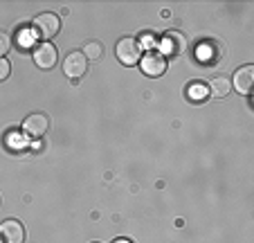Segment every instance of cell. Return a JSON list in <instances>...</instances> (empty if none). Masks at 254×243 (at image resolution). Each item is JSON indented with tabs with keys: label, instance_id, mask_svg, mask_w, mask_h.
Returning a JSON list of instances; mask_svg holds the SVG:
<instances>
[{
	"label": "cell",
	"instance_id": "277c9868",
	"mask_svg": "<svg viewBox=\"0 0 254 243\" xmlns=\"http://www.w3.org/2000/svg\"><path fill=\"white\" fill-rule=\"evenodd\" d=\"M63 72H65V77H70L72 81L81 79L83 75L88 72V59L83 52H70L65 57V61H63Z\"/></svg>",
	"mask_w": 254,
	"mask_h": 243
},
{
	"label": "cell",
	"instance_id": "52a82bcc",
	"mask_svg": "<svg viewBox=\"0 0 254 243\" xmlns=\"http://www.w3.org/2000/svg\"><path fill=\"white\" fill-rule=\"evenodd\" d=\"M139 68L146 77H162L167 72V59L160 52H146L142 59H139Z\"/></svg>",
	"mask_w": 254,
	"mask_h": 243
},
{
	"label": "cell",
	"instance_id": "8992f818",
	"mask_svg": "<svg viewBox=\"0 0 254 243\" xmlns=\"http://www.w3.org/2000/svg\"><path fill=\"white\" fill-rule=\"evenodd\" d=\"M48 129H50V119H48V115H43V113H32L29 117H25V122H23V133L34 140L43 138V135L48 133Z\"/></svg>",
	"mask_w": 254,
	"mask_h": 243
},
{
	"label": "cell",
	"instance_id": "9c48e42d",
	"mask_svg": "<svg viewBox=\"0 0 254 243\" xmlns=\"http://www.w3.org/2000/svg\"><path fill=\"white\" fill-rule=\"evenodd\" d=\"M232 86L236 88V92L241 95H250L254 86V66H243L234 72V79L230 81Z\"/></svg>",
	"mask_w": 254,
	"mask_h": 243
},
{
	"label": "cell",
	"instance_id": "9a60e30c",
	"mask_svg": "<svg viewBox=\"0 0 254 243\" xmlns=\"http://www.w3.org/2000/svg\"><path fill=\"white\" fill-rule=\"evenodd\" d=\"M137 43H139V48H146V50H151V48H153V34H144V36L139 38Z\"/></svg>",
	"mask_w": 254,
	"mask_h": 243
},
{
	"label": "cell",
	"instance_id": "ba28073f",
	"mask_svg": "<svg viewBox=\"0 0 254 243\" xmlns=\"http://www.w3.org/2000/svg\"><path fill=\"white\" fill-rule=\"evenodd\" d=\"M25 241V228L20 221H2L0 223V243H23Z\"/></svg>",
	"mask_w": 254,
	"mask_h": 243
},
{
	"label": "cell",
	"instance_id": "5bb4252c",
	"mask_svg": "<svg viewBox=\"0 0 254 243\" xmlns=\"http://www.w3.org/2000/svg\"><path fill=\"white\" fill-rule=\"evenodd\" d=\"M9 75H11V63L2 57V59H0V81H5Z\"/></svg>",
	"mask_w": 254,
	"mask_h": 243
},
{
	"label": "cell",
	"instance_id": "7a4b0ae2",
	"mask_svg": "<svg viewBox=\"0 0 254 243\" xmlns=\"http://www.w3.org/2000/svg\"><path fill=\"white\" fill-rule=\"evenodd\" d=\"M187 50V38L180 32H164V36L160 38V54L164 59L167 57H180Z\"/></svg>",
	"mask_w": 254,
	"mask_h": 243
},
{
	"label": "cell",
	"instance_id": "8fae6325",
	"mask_svg": "<svg viewBox=\"0 0 254 243\" xmlns=\"http://www.w3.org/2000/svg\"><path fill=\"white\" fill-rule=\"evenodd\" d=\"M187 95L191 101H205L207 97H209V88H207L205 83H200V81H193L191 86L187 88Z\"/></svg>",
	"mask_w": 254,
	"mask_h": 243
},
{
	"label": "cell",
	"instance_id": "7c38bea8",
	"mask_svg": "<svg viewBox=\"0 0 254 243\" xmlns=\"http://www.w3.org/2000/svg\"><path fill=\"white\" fill-rule=\"evenodd\" d=\"M83 54H86V59L97 61V59H101V54H104V48H101L99 41H90V43L86 45V50H83Z\"/></svg>",
	"mask_w": 254,
	"mask_h": 243
},
{
	"label": "cell",
	"instance_id": "3957f363",
	"mask_svg": "<svg viewBox=\"0 0 254 243\" xmlns=\"http://www.w3.org/2000/svg\"><path fill=\"white\" fill-rule=\"evenodd\" d=\"M117 59H120L124 66H137L139 59H142V48H139L137 38H122L117 43Z\"/></svg>",
	"mask_w": 254,
	"mask_h": 243
},
{
	"label": "cell",
	"instance_id": "e0dca14e",
	"mask_svg": "<svg viewBox=\"0 0 254 243\" xmlns=\"http://www.w3.org/2000/svg\"><path fill=\"white\" fill-rule=\"evenodd\" d=\"M113 243H133V241H130V239H115Z\"/></svg>",
	"mask_w": 254,
	"mask_h": 243
},
{
	"label": "cell",
	"instance_id": "30bf717a",
	"mask_svg": "<svg viewBox=\"0 0 254 243\" xmlns=\"http://www.w3.org/2000/svg\"><path fill=\"white\" fill-rule=\"evenodd\" d=\"M209 95H216V97H227L230 95V90H232V83H230V79H225V77H214V79L209 81Z\"/></svg>",
	"mask_w": 254,
	"mask_h": 243
},
{
	"label": "cell",
	"instance_id": "4fadbf2b",
	"mask_svg": "<svg viewBox=\"0 0 254 243\" xmlns=\"http://www.w3.org/2000/svg\"><path fill=\"white\" fill-rule=\"evenodd\" d=\"M9 50H11V36L7 32H0V59L5 57Z\"/></svg>",
	"mask_w": 254,
	"mask_h": 243
},
{
	"label": "cell",
	"instance_id": "5b68a950",
	"mask_svg": "<svg viewBox=\"0 0 254 243\" xmlns=\"http://www.w3.org/2000/svg\"><path fill=\"white\" fill-rule=\"evenodd\" d=\"M57 61H59V50H57V45H52L50 41H43V43H39L34 48V63L39 68L50 70V68L57 66Z\"/></svg>",
	"mask_w": 254,
	"mask_h": 243
},
{
	"label": "cell",
	"instance_id": "2e32d148",
	"mask_svg": "<svg viewBox=\"0 0 254 243\" xmlns=\"http://www.w3.org/2000/svg\"><path fill=\"white\" fill-rule=\"evenodd\" d=\"M9 144H18V147H23V144H25V140H23V142H18V140H16V138H9Z\"/></svg>",
	"mask_w": 254,
	"mask_h": 243
},
{
	"label": "cell",
	"instance_id": "6da1fadb",
	"mask_svg": "<svg viewBox=\"0 0 254 243\" xmlns=\"http://www.w3.org/2000/svg\"><path fill=\"white\" fill-rule=\"evenodd\" d=\"M32 29L39 34L43 41H50L52 36H57L59 34V29H61V20H59L57 14L45 11V14H39L36 18L32 20Z\"/></svg>",
	"mask_w": 254,
	"mask_h": 243
}]
</instances>
